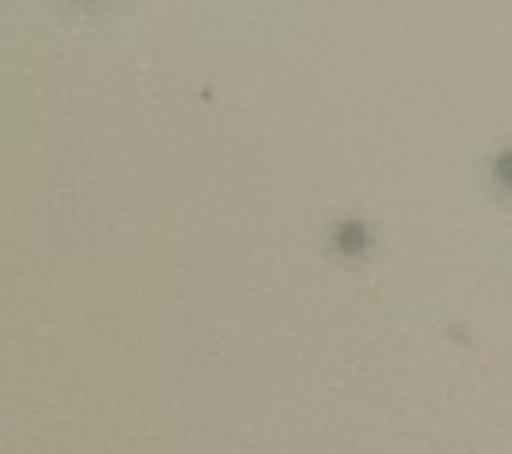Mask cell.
<instances>
[{
  "mask_svg": "<svg viewBox=\"0 0 512 454\" xmlns=\"http://www.w3.org/2000/svg\"><path fill=\"white\" fill-rule=\"evenodd\" d=\"M499 177L512 187V153H506V156L499 160Z\"/></svg>",
  "mask_w": 512,
  "mask_h": 454,
  "instance_id": "6da1fadb",
  "label": "cell"
}]
</instances>
